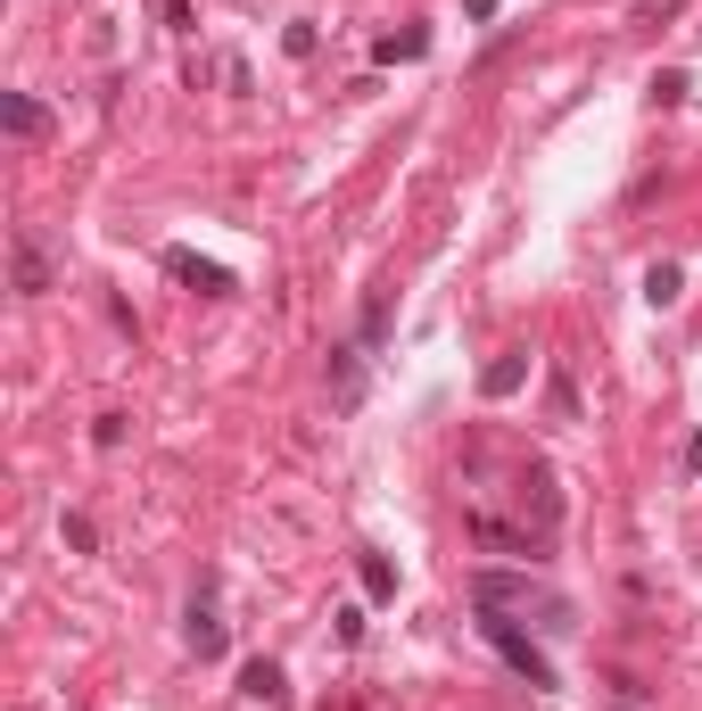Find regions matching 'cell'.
I'll return each mask as SVG.
<instances>
[{
	"instance_id": "obj_19",
	"label": "cell",
	"mask_w": 702,
	"mask_h": 711,
	"mask_svg": "<svg viewBox=\"0 0 702 711\" xmlns=\"http://www.w3.org/2000/svg\"><path fill=\"white\" fill-rule=\"evenodd\" d=\"M496 9H504V0H463V18H480V25L496 18Z\"/></svg>"
},
{
	"instance_id": "obj_1",
	"label": "cell",
	"mask_w": 702,
	"mask_h": 711,
	"mask_svg": "<svg viewBox=\"0 0 702 711\" xmlns=\"http://www.w3.org/2000/svg\"><path fill=\"white\" fill-rule=\"evenodd\" d=\"M471 613H537V629H571V604L546 596L529 571H471Z\"/></svg>"
},
{
	"instance_id": "obj_15",
	"label": "cell",
	"mask_w": 702,
	"mask_h": 711,
	"mask_svg": "<svg viewBox=\"0 0 702 711\" xmlns=\"http://www.w3.org/2000/svg\"><path fill=\"white\" fill-rule=\"evenodd\" d=\"M92 447H125V413H100V422H92Z\"/></svg>"
},
{
	"instance_id": "obj_2",
	"label": "cell",
	"mask_w": 702,
	"mask_h": 711,
	"mask_svg": "<svg viewBox=\"0 0 702 711\" xmlns=\"http://www.w3.org/2000/svg\"><path fill=\"white\" fill-rule=\"evenodd\" d=\"M480 637H488V645H496L504 662H513L520 678H529V687H554V662H546V645H537L529 629H513V620H504V613H480Z\"/></svg>"
},
{
	"instance_id": "obj_6",
	"label": "cell",
	"mask_w": 702,
	"mask_h": 711,
	"mask_svg": "<svg viewBox=\"0 0 702 711\" xmlns=\"http://www.w3.org/2000/svg\"><path fill=\"white\" fill-rule=\"evenodd\" d=\"M520 513H537V529H562V480L546 464L520 471Z\"/></svg>"
},
{
	"instance_id": "obj_18",
	"label": "cell",
	"mask_w": 702,
	"mask_h": 711,
	"mask_svg": "<svg viewBox=\"0 0 702 711\" xmlns=\"http://www.w3.org/2000/svg\"><path fill=\"white\" fill-rule=\"evenodd\" d=\"M678 9H686V0H636V18H645V25H662V18H678Z\"/></svg>"
},
{
	"instance_id": "obj_3",
	"label": "cell",
	"mask_w": 702,
	"mask_h": 711,
	"mask_svg": "<svg viewBox=\"0 0 702 711\" xmlns=\"http://www.w3.org/2000/svg\"><path fill=\"white\" fill-rule=\"evenodd\" d=\"M9 273H17V299H42L50 290V248H42V232L34 224H17V241H9Z\"/></svg>"
},
{
	"instance_id": "obj_11",
	"label": "cell",
	"mask_w": 702,
	"mask_h": 711,
	"mask_svg": "<svg viewBox=\"0 0 702 711\" xmlns=\"http://www.w3.org/2000/svg\"><path fill=\"white\" fill-rule=\"evenodd\" d=\"M355 580H364V596H372V604H388V596H397V571H388L381 555H355Z\"/></svg>"
},
{
	"instance_id": "obj_5",
	"label": "cell",
	"mask_w": 702,
	"mask_h": 711,
	"mask_svg": "<svg viewBox=\"0 0 702 711\" xmlns=\"http://www.w3.org/2000/svg\"><path fill=\"white\" fill-rule=\"evenodd\" d=\"M364 364H372L364 339H339V348H331V406H339V413L364 406Z\"/></svg>"
},
{
	"instance_id": "obj_17",
	"label": "cell",
	"mask_w": 702,
	"mask_h": 711,
	"mask_svg": "<svg viewBox=\"0 0 702 711\" xmlns=\"http://www.w3.org/2000/svg\"><path fill=\"white\" fill-rule=\"evenodd\" d=\"M381 331H388V306L372 299V306H364V331H355V339H364V348H381Z\"/></svg>"
},
{
	"instance_id": "obj_13",
	"label": "cell",
	"mask_w": 702,
	"mask_h": 711,
	"mask_svg": "<svg viewBox=\"0 0 702 711\" xmlns=\"http://www.w3.org/2000/svg\"><path fill=\"white\" fill-rule=\"evenodd\" d=\"M678 290H686L678 265H653V273H645V299H653V306H678Z\"/></svg>"
},
{
	"instance_id": "obj_10",
	"label": "cell",
	"mask_w": 702,
	"mask_h": 711,
	"mask_svg": "<svg viewBox=\"0 0 702 711\" xmlns=\"http://www.w3.org/2000/svg\"><path fill=\"white\" fill-rule=\"evenodd\" d=\"M422 50H430L422 25H406V34H381V42H372V58H381V67H397V58H422Z\"/></svg>"
},
{
	"instance_id": "obj_7",
	"label": "cell",
	"mask_w": 702,
	"mask_h": 711,
	"mask_svg": "<svg viewBox=\"0 0 702 711\" xmlns=\"http://www.w3.org/2000/svg\"><path fill=\"white\" fill-rule=\"evenodd\" d=\"M190 654H199V662H215L223 654V620H215V580H199V596H190Z\"/></svg>"
},
{
	"instance_id": "obj_12",
	"label": "cell",
	"mask_w": 702,
	"mask_h": 711,
	"mask_svg": "<svg viewBox=\"0 0 702 711\" xmlns=\"http://www.w3.org/2000/svg\"><path fill=\"white\" fill-rule=\"evenodd\" d=\"M241 687L257 695V703H281V695H290V687H281V671H273V662H248V671H241Z\"/></svg>"
},
{
	"instance_id": "obj_9",
	"label": "cell",
	"mask_w": 702,
	"mask_h": 711,
	"mask_svg": "<svg viewBox=\"0 0 702 711\" xmlns=\"http://www.w3.org/2000/svg\"><path fill=\"white\" fill-rule=\"evenodd\" d=\"M520 381H529V348H513V356H496V364H488L480 373V397H513Z\"/></svg>"
},
{
	"instance_id": "obj_16",
	"label": "cell",
	"mask_w": 702,
	"mask_h": 711,
	"mask_svg": "<svg viewBox=\"0 0 702 711\" xmlns=\"http://www.w3.org/2000/svg\"><path fill=\"white\" fill-rule=\"evenodd\" d=\"M653 100H662V108H678V100H686V75H678V67H669V75H653Z\"/></svg>"
},
{
	"instance_id": "obj_14",
	"label": "cell",
	"mask_w": 702,
	"mask_h": 711,
	"mask_svg": "<svg viewBox=\"0 0 702 711\" xmlns=\"http://www.w3.org/2000/svg\"><path fill=\"white\" fill-rule=\"evenodd\" d=\"M58 529H67V546H74V555H92V546H100V529L83 522V513H67V522H58Z\"/></svg>"
},
{
	"instance_id": "obj_4",
	"label": "cell",
	"mask_w": 702,
	"mask_h": 711,
	"mask_svg": "<svg viewBox=\"0 0 702 711\" xmlns=\"http://www.w3.org/2000/svg\"><path fill=\"white\" fill-rule=\"evenodd\" d=\"M166 273L183 281V290H199V299H232V290H241V281L223 273L215 257H199V248H166Z\"/></svg>"
},
{
	"instance_id": "obj_8",
	"label": "cell",
	"mask_w": 702,
	"mask_h": 711,
	"mask_svg": "<svg viewBox=\"0 0 702 711\" xmlns=\"http://www.w3.org/2000/svg\"><path fill=\"white\" fill-rule=\"evenodd\" d=\"M0 125H9V141H42V132H50V108H42L34 92H9L0 100Z\"/></svg>"
},
{
	"instance_id": "obj_20",
	"label": "cell",
	"mask_w": 702,
	"mask_h": 711,
	"mask_svg": "<svg viewBox=\"0 0 702 711\" xmlns=\"http://www.w3.org/2000/svg\"><path fill=\"white\" fill-rule=\"evenodd\" d=\"M686 471H694V480H702V439H686Z\"/></svg>"
}]
</instances>
